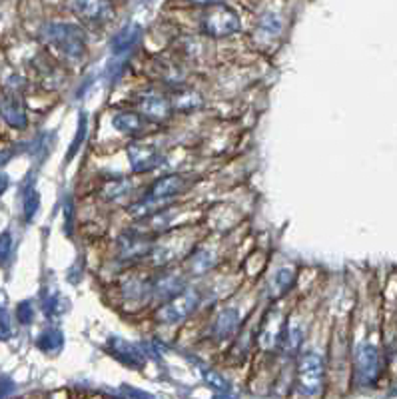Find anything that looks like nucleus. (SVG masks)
Wrapping results in <instances>:
<instances>
[{"mask_svg":"<svg viewBox=\"0 0 397 399\" xmlns=\"http://www.w3.org/2000/svg\"><path fill=\"white\" fill-rule=\"evenodd\" d=\"M76 14L86 22L100 25L114 18V2L112 0H72Z\"/></svg>","mask_w":397,"mask_h":399,"instance_id":"423d86ee","label":"nucleus"},{"mask_svg":"<svg viewBox=\"0 0 397 399\" xmlns=\"http://www.w3.org/2000/svg\"><path fill=\"white\" fill-rule=\"evenodd\" d=\"M38 204H40V196H38V192L34 188H30L25 194V216L28 220H32V216L37 214Z\"/></svg>","mask_w":397,"mask_h":399,"instance_id":"4be33fe9","label":"nucleus"},{"mask_svg":"<svg viewBox=\"0 0 397 399\" xmlns=\"http://www.w3.org/2000/svg\"><path fill=\"white\" fill-rule=\"evenodd\" d=\"M172 110V104L170 100L164 98L156 92H148L140 98V112L146 120H154V122H160L164 118H168V114Z\"/></svg>","mask_w":397,"mask_h":399,"instance_id":"1a4fd4ad","label":"nucleus"},{"mask_svg":"<svg viewBox=\"0 0 397 399\" xmlns=\"http://www.w3.org/2000/svg\"><path fill=\"white\" fill-rule=\"evenodd\" d=\"M32 318H34L32 303H30V301H22V303L18 306V320H20V324H30Z\"/></svg>","mask_w":397,"mask_h":399,"instance_id":"a878e982","label":"nucleus"},{"mask_svg":"<svg viewBox=\"0 0 397 399\" xmlns=\"http://www.w3.org/2000/svg\"><path fill=\"white\" fill-rule=\"evenodd\" d=\"M188 182L184 180V176H164L160 178L154 186L150 188L148 194H146V198L150 200H156V202H168L170 198H174L178 196L182 190H186Z\"/></svg>","mask_w":397,"mask_h":399,"instance_id":"6e6552de","label":"nucleus"},{"mask_svg":"<svg viewBox=\"0 0 397 399\" xmlns=\"http://www.w3.org/2000/svg\"><path fill=\"white\" fill-rule=\"evenodd\" d=\"M42 38L68 60H80L86 54V34L72 22H50L42 28Z\"/></svg>","mask_w":397,"mask_h":399,"instance_id":"f257e3e1","label":"nucleus"},{"mask_svg":"<svg viewBox=\"0 0 397 399\" xmlns=\"http://www.w3.org/2000/svg\"><path fill=\"white\" fill-rule=\"evenodd\" d=\"M200 374H202V377H204V381H206L210 387H214L216 391L226 393V391L230 389V384L223 379L222 375L216 374V372H211V369H208V367H202V369H200Z\"/></svg>","mask_w":397,"mask_h":399,"instance_id":"412c9836","label":"nucleus"},{"mask_svg":"<svg viewBox=\"0 0 397 399\" xmlns=\"http://www.w3.org/2000/svg\"><path fill=\"white\" fill-rule=\"evenodd\" d=\"M182 280L178 277V275H166V277H160L154 286H152V294H156V296H160V298H174L178 296L180 292H182Z\"/></svg>","mask_w":397,"mask_h":399,"instance_id":"f3484780","label":"nucleus"},{"mask_svg":"<svg viewBox=\"0 0 397 399\" xmlns=\"http://www.w3.org/2000/svg\"><path fill=\"white\" fill-rule=\"evenodd\" d=\"M112 124L118 132L122 134H132V136H138L144 128H146V118L142 114L136 112H120L116 114L112 118Z\"/></svg>","mask_w":397,"mask_h":399,"instance_id":"4468645a","label":"nucleus"},{"mask_svg":"<svg viewBox=\"0 0 397 399\" xmlns=\"http://www.w3.org/2000/svg\"><path fill=\"white\" fill-rule=\"evenodd\" d=\"M202 96L196 94V92H192V90H186V92H180V94H176L174 98L170 100V104H174L178 110H194V108H198L202 106Z\"/></svg>","mask_w":397,"mask_h":399,"instance_id":"6ab92c4d","label":"nucleus"},{"mask_svg":"<svg viewBox=\"0 0 397 399\" xmlns=\"http://www.w3.org/2000/svg\"><path fill=\"white\" fill-rule=\"evenodd\" d=\"M198 308V298L192 292H180L178 296L170 298L160 310H158V320L164 324H180L186 318H190L194 310Z\"/></svg>","mask_w":397,"mask_h":399,"instance_id":"20e7f679","label":"nucleus"},{"mask_svg":"<svg viewBox=\"0 0 397 399\" xmlns=\"http://www.w3.org/2000/svg\"><path fill=\"white\" fill-rule=\"evenodd\" d=\"M298 386L306 395H318L323 387L325 365L323 358L315 351H308L299 358L298 362Z\"/></svg>","mask_w":397,"mask_h":399,"instance_id":"7ed1b4c3","label":"nucleus"},{"mask_svg":"<svg viewBox=\"0 0 397 399\" xmlns=\"http://www.w3.org/2000/svg\"><path fill=\"white\" fill-rule=\"evenodd\" d=\"M0 116L2 120L13 128H26L28 118H26V110L22 102L14 96H4L0 98Z\"/></svg>","mask_w":397,"mask_h":399,"instance_id":"9d476101","label":"nucleus"},{"mask_svg":"<svg viewBox=\"0 0 397 399\" xmlns=\"http://www.w3.org/2000/svg\"><path fill=\"white\" fill-rule=\"evenodd\" d=\"M237 325H240V313H237L236 310H223V312L216 318L211 332H214V336L216 337L226 339V337H230L236 332Z\"/></svg>","mask_w":397,"mask_h":399,"instance_id":"2eb2a0df","label":"nucleus"},{"mask_svg":"<svg viewBox=\"0 0 397 399\" xmlns=\"http://www.w3.org/2000/svg\"><path fill=\"white\" fill-rule=\"evenodd\" d=\"M13 336V325H11V318L6 308L0 306V339H8Z\"/></svg>","mask_w":397,"mask_h":399,"instance_id":"393cba45","label":"nucleus"},{"mask_svg":"<svg viewBox=\"0 0 397 399\" xmlns=\"http://www.w3.org/2000/svg\"><path fill=\"white\" fill-rule=\"evenodd\" d=\"M261 348L263 349H275L282 341H284V327H282V318L280 313L272 312L266 318V324L261 329Z\"/></svg>","mask_w":397,"mask_h":399,"instance_id":"f8f14e48","label":"nucleus"},{"mask_svg":"<svg viewBox=\"0 0 397 399\" xmlns=\"http://www.w3.org/2000/svg\"><path fill=\"white\" fill-rule=\"evenodd\" d=\"M128 158H130V166L134 172H150L152 168L158 166L160 154L154 144L148 142H134L128 148Z\"/></svg>","mask_w":397,"mask_h":399,"instance_id":"0eeeda50","label":"nucleus"},{"mask_svg":"<svg viewBox=\"0 0 397 399\" xmlns=\"http://www.w3.org/2000/svg\"><path fill=\"white\" fill-rule=\"evenodd\" d=\"M118 246H120V256L124 260L144 258V256H148L150 249H152L148 237L142 236V234H124L120 237Z\"/></svg>","mask_w":397,"mask_h":399,"instance_id":"9b49d317","label":"nucleus"},{"mask_svg":"<svg viewBox=\"0 0 397 399\" xmlns=\"http://www.w3.org/2000/svg\"><path fill=\"white\" fill-rule=\"evenodd\" d=\"M8 188V176L0 174V194Z\"/></svg>","mask_w":397,"mask_h":399,"instance_id":"c756f323","label":"nucleus"},{"mask_svg":"<svg viewBox=\"0 0 397 399\" xmlns=\"http://www.w3.org/2000/svg\"><path fill=\"white\" fill-rule=\"evenodd\" d=\"M84 130H86V116H80V126H78V136L76 140L72 142V148L68 152V156H72L76 150H78V144L82 142V138H84Z\"/></svg>","mask_w":397,"mask_h":399,"instance_id":"cd10ccee","label":"nucleus"},{"mask_svg":"<svg viewBox=\"0 0 397 399\" xmlns=\"http://www.w3.org/2000/svg\"><path fill=\"white\" fill-rule=\"evenodd\" d=\"M240 16L234 8L226 6L222 2L211 4L202 16V30L211 38H226L236 34L240 30Z\"/></svg>","mask_w":397,"mask_h":399,"instance_id":"f03ea898","label":"nucleus"},{"mask_svg":"<svg viewBox=\"0 0 397 399\" xmlns=\"http://www.w3.org/2000/svg\"><path fill=\"white\" fill-rule=\"evenodd\" d=\"M287 337H284L287 344H289V348L296 349L299 346V341H301V329H299L298 325H289L287 327Z\"/></svg>","mask_w":397,"mask_h":399,"instance_id":"bb28decb","label":"nucleus"},{"mask_svg":"<svg viewBox=\"0 0 397 399\" xmlns=\"http://www.w3.org/2000/svg\"><path fill=\"white\" fill-rule=\"evenodd\" d=\"M188 2H192L196 6H211V4H218L220 0H188Z\"/></svg>","mask_w":397,"mask_h":399,"instance_id":"c85d7f7f","label":"nucleus"},{"mask_svg":"<svg viewBox=\"0 0 397 399\" xmlns=\"http://www.w3.org/2000/svg\"><path fill=\"white\" fill-rule=\"evenodd\" d=\"M38 348L46 351V353H56L63 348V334L58 329H46L38 337Z\"/></svg>","mask_w":397,"mask_h":399,"instance_id":"a211bd4d","label":"nucleus"},{"mask_svg":"<svg viewBox=\"0 0 397 399\" xmlns=\"http://www.w3.org/2000/svg\"><path fill=\"white\" fill-rule=\"evenodd\" d=\"M294 284V272L289 270V268H284V270H280L278 274L273 275L272 280V296H282V294H286L287 289L292 287Z\"/></svg>","mask_w":397,"mask_h":399,"instance_id":"aec40b11","label":"nucleus"},{"mask_svg":"<svg viewBox=\"0 0 397 399\" xmlns=\"http://www.w3.org/2000/svg\"><path fill=\"white\" fill-rule=\"evenodd\" d=\"M356 374L361 384H373L382 374L379 351L372 344H361L356 351Z\"/></svg>","mask_w":397,"mask_h":399,"instance_id":"39448f33","label":"nucleus"},{"mask_svg":"<svg viewBox=\"0 0 397 399\" xmlns=\"http://www.w3.org/2000/svg\"><path fill=\"white\" fill-rule=\"evenodd\" d=\"M11 156H13V152H2V154H0V164L6 162V160H8Z\"/></svg>","mask_w":397,"mask_h":399,"instance_id":"7c9ffc66","label":"nucleus"},{"mask_svg":"<svg viewBox=\"0 0 397 399\" xmlns=\"http://www.w3.org/2000/svg\"><path fill=\"white\" fill-rule=\"evenodd\" d=\"M11 251H13V236H11V232H4V234H0V266L8 262Z\"/></svg>","mask_w":397,"mask_h":399,"instance_id":"b1692460","label":"nucleus"},{"mask_svg":"<svg viewBox=\"0 0 397 399\" xmlns=\"http://www.w3.org/2000/svg\"><path fill=\"white\" fill-rule=\"evenodd\" d=\"M138 38H140V26L138 25L126 26L124 30L118 32L116 38L112 40V50H114V54H124V52H128V50L136 44Z\"/></svg>","mask_w":397,"mask_h":399,"instance_id":"dca6fc26","label":"nucleus"},{"mask_svg":"<svg viewBox=\"0 0 397 399\" xmlns=\"http://www.w3.org/2000/svg\"><path fill=\"white\" fill-rule=\"evenodd\" d=\"M112 353L124 363V365H130V367H142L144 365V353L130 341H124V339H112Z\"/></svg>","mask_w":397,"mask_h":399,"instance_id":"ddd939ff","label":"nucleus"},{"mask_svg":"<svg viewBox=\"0 0 397 399\" xmlns=\"http://www.w3.org/2000/svg\"><path fill=\"white\" fill-rule=\"evenodd\" d=\"M261 30L263 32H268V34H272V37H278V32H280V18L278 16H273V14H263L261 16Z\"/></svg>","mask_w":397,"mask_h":399,"instance_id":"5701e85b","label":"nucleus"}]
</instances>
